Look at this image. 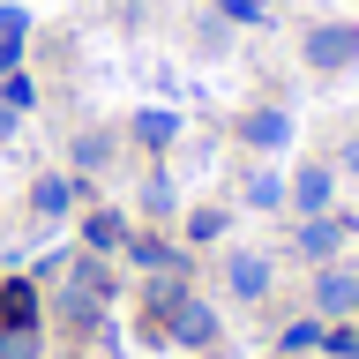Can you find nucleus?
<instances>
[{
    "label": "nucleus",
    "instance_id": "16",
    "mask_svg": "<svg viewBox=\"0 0 359 359\" xmlns=\"http://www.w3.org/2000/svg\"><path fill=\"white\" fill-rule=\"evenodd\" d=\"M322 337H330V322H285V337H277V344H285V352H322Z\"/></svg>",
    "mask_w": 359,
    "mask_h": 359
},
{
    "label": "nucleus",
    "instance_id": "5",
    "mask_svg": "<svg viewBox=\"0 0 359 359\" xmlns=\"http://www.w3.org/2000/svg\"><path fill=\"white\" fill-rule=\"evenodd\" d=\"M285 202L299 210V217H330V202H337V165H307L299 180H285Z\"/></svg>",
    "mask_w": 359,
    "mask_h": 359
},
{
    "label": "nucleus",
    "instance_id": "19",
    "mask_svg": "<svg viewBox=\"0 0 359 359\" xmlns=\"http://www.w3.org/2000/svg\"><path fill=\"white\" fill-rule=\"evenodd\" d=\"M224 224H232L224 210H195V217H187V240H195V247H210V240H224Z\"/></svg>",
    "mask_w": 359,
    "mask_h": 359
},
{
    "label": "nucleus",
    "instance_id": "3",
    "mask_svg": "<svg viewBox=\"0 0 359 359\" xmlns=\"http://www.w3.org/2000/svg\"><path fill=\"white\" fill-rule=\"evenodd\" d=\"M217 277H224V299H240V307H262V299H269V285H277V269H269V255H262V247H224Z\"/></svg>",
    "mask_w": 359,
    "mask_h": 359
},
{
    "label": "nucleus",
    "instance_id": "7",
    "mask_svg": "<svg viewBox=\"0 0 359 359\" xmlns=\"http://www.w3.org/2000/svg\"><path fill=\"white\" fill-rule=\"evenodd\" d=\"M240 142H247V150H285V142H292V112L285 105H255V112H247V120H240Z\"/></svg>",
    "mask_w": 359,
    "mask_h": 359
},
{
    "label": "nucleus",
    "instance_id": "17",
    "mask_svg": "<svg viewBox=\"0 0 359 359\" xmlns=\"http://www.w3.org/2000/svg\"><path fill=\"white\" fill-rule=\"evenodd\" d=\"M22 38H30V8H15V0H8V8H0V45H8V53H22Z\"/></svg>",
    "mask_w": 359,
    "mask_h": 359
},
{
    "label": "nucleus",
    "instance_id": "6",
    "mask_svg": "<svg viewBox=\"0 0 359 359\" xmlns=\"http://www.w3.org/2000/svg\"><path fill=\"white\" fill-rule=\"evenodd\" d=\"M128 262L150 269V277H180L187 269V247H172L165 232H128Z\"/></svg>",
    "mask_w": 359,
    "mask_h": 359
},
{
    "label": "nucleus",
    "instance_id": "10",
    "mask_svg": "<svg viewBox=\"0 0 359 359\" xmlns=\"http://www.w3.org/2000/svg\"><path fill=\"white\" fill-rule=\"evenodd\" d=\"M60 314L90 337L97 322H105V292H90V285H75V277H67V285H60Z\"/></svg>",
    "mask_w": 359,
    "mask_h": 359
},
{
    "label": "nucleus",
    "instance_id": "14",
    "mask_svg": "<svg viewBox=\"0 0 359 359\" xmlns=\"http://www.w3.org/2000/svg\"><path fill=\"white\" fill-rule=\"evenodd\" d=\"M247 210H285V180L269 172V165H255V172H247Z\"/></svg>",
    "mask_w": 359,
    "mask_h": 359
},
{
    "label": "nucleus",
    "instance_id": "20",
    "mask_svg": "<svg viewBox=\"0 0 359 359\" xmlns=\"http://www.w3.org/2000/svg\"><path fill=\"white\" fill-rule=\"evenodd\" d=\"M142 210H150V217H165V210H172V180H165V172L142 180Z\"/></svg>",
    "mask_w": 359,
    "mask_h": 359
},
{
    "label": "nucleus",
    "instance_id": "8",
    "mask_svg": "<svg viewBox=\"0 0 359 359\" xmlns=\"http://www.w3.org/2000/svg\"><path fill=\"white\" fill-rule=\"evenodd\" d=\"M38 285H30V277H8V285H0V330H38Z\"/></svg>",
    "mask_w": 359,
    "mask_h": 359
},
{
    "label": "nucleus",
    "instance_id": "22",
    "mask_svg": "<svg viewBox=\"0 0 359 359\" xmlns=\"http://www.w3.org/2000/svg\"><path fill=\"white\" fill-rule=\"evenodd\" d=\"M337 180H359V135L344 142V157H337Z\"/></svg>",
    "mask_w": 359,
    "mask_h": 359
},
{
    "label": "nucleus",
    "instance_id": "9",
    "mask_svg": "<svg viewBox=\"0 0 359 359\" xmlns=\"http://www.w3.org/2000/svg\"><path fill=\"white\" fill-rule=\"evenodd\" d=\"M344 232H352V217H307L299 224V262H337Z\"/></svg>",
    "mask_w": 359,
    "mask_h": 359
},
{
    "label": "nucleus",
    "instance_id": "23",
    "mask_svg": "<svg viewBox=\"0 0 359 359\" xmlns=\"http://www.w3.org/2000/svg\"><path fill=\"white\" fill-rule=\"evenodd\" d=\"M0 142H15V105L0 97Z\"/></svg>",
    "mask_w": 359,
    "mask_h": 359
},
{
    "label": "nucleus",
    "instance_id": "12",
    "mask_svg": "<svg viewBox=\"0 0 359 359\" xmlns=\"http://www.w3.org/2000/svg\"><path fill=\"white\" fill-rule=\"evenodd\" d=\"M120 240H128V217H120V210H90L83 217V247L90 255H112Z\"/></svg>",
    "mask_w": 359,
    "mask_h": 359
},
{
    "label": "nucleus",
    "instance_id": "21",
    "mask_svg": "<svg viewBox=\"0 0 359 359\" xmlns=\"http://www.w3.org/2000/svg\"><path fill=\"white\" fill-rule=\"evenodd\" d=\"M0 97H8V105H30V97H38V90H30V75H22V67H15V75H0Z\"/></svg>",
    "mask_w": 359,
    "mask_h": 359
},
{
    "label": "nucleus",
    "instance_id": "4",
    "mask_svg": "<svg viewBox=\"0 0 359 359\" xmlns=\"http://www.w3.org/2000/svg\"><path fill=\"white\" fill-rule=\"evenodd\" d=\"M83 195H90L83 172H38L30 180V210L38 217H67V210H83Z\"/></svg>",
    "mask_w": 359,
    "mask_h": 359
},
{
    "label": "nucleus",
    "instance_id": "1",
    "mask_svg": "<svg viewBox=\"0 0 359 359\" xmlns=\"http://www.w3.org/2000/svg\"><path fill=\"white\" fill-rule=\"evenodd\" d=\"M299 60H307L314 75L359 67V22H307V30H299Z\"/></svg>",
    "mask_w": 359,
    "mask_h": 359
},
{
    "label": "nucleus",
    "instance_id": "13",
    "mask_svg": "<svg viewBox=\"0 0 359 359\" xmlns=\"http://www.w3.org/2000/svg\"><path fill=\"white\" fill-rule=\"evenodd\" d=\"M210 8H217L224 30H262L269 22V0H210Z\"/></svg>",
    "mask_w": 359,
    "mask_h": 359
},
{
    "label": "nucleus",
    "instance_id": "18",
    "mask_svg": "<svg viewBox=\"0 0 359 359\" xmlns=\"http://www.w3.org/2000/svg\"><path fill=\"white\" fill-rule=\"evenodd\" d=\"M38 352H45L38 330H0V359H38Z\"/></svg>",
    "mask_w": 359,
    "mask_h": 359
},
{
    "label": "nucleus",
    "instance_id": "11",
    "mask_svg": "<svg viewBox=\"0 0 359 359\" xmlns=\"http://www.w3.org/2000/svg\"><path fill=\"white\" fill-rule=\"evenodd\" d=\"M128 135H135V142H142V150H172V135H180V120H172V112H165V105H150V112H135V120H128Z\"/></svg>",
    "mask_w": 359,
    "mask_h": 359
},
{
    "label": "nucleus",
    "instance_id": "2",
    "mask_svg": "<svg viewBox=\"0 0 359 359\" xmlns=\"http://www.w3.org/2000/svg\"><path fill=\"white\" fill-rule=\"evenodd\" d=\"M307 307H314V322H352V314H359V269H344V262H314V277H307Z\"/></svg>",
    "mask_w": 359,
    "mask_h": 359
},
{
    "label": "nucleus",
    "instance_id": "15",
    "mask_svg": "<svg viewBox=\"0 0 359 359\" xmlns=\"http://www.w3.org/2000/svg\"><path fill=\"white\" fill-rule=\"evenodd\" d=\"M112 157V135L105 128H90V135H75V172H97V165H105Z\"/></svg>",
    "mask_w": 359,
    "mask_h": 359
}]
</instances>
